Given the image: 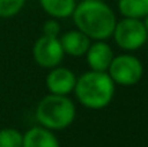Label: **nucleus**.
I'll return each mask as SVG.
<instances>
[{"mask_svg": "<svg viewBox=\"0 0 148 147\" xmlns=\"http://www.w3.org/2000/svg\"><path fill=\"white\" fill-rule=\"evenodd\" d=\"M72 19L76 29L94 41L109 39L116 23L114 10L102 0H82L76 3Z\"/></svg>", "mask_w": 148, "mask_h": 147, "instance_id": "obj_1", "label": "nucleus"}, {"mask_svg": "<svg viewBox=\"0 0 148 147\" xmlns=\"http://www.w3.org/2000/svg\"><path fill=\"white\" fill-rule=\"evenodd\" d=\"M73 94L81 105L89 110H102L112 102L115 84L108 72L88 71L76 78Z\"/></svg>", "mask_w": 148, "mask_h": 147, "instance_id": "obj_2", "label": "nucleus"}, {"mask_svg": "<svg viewBox=\"0 0 148 147\" xmlns=\"http://www.w3.org/2000/svg\"><path fill=\"white\" fill-rule=\"evenodd\" d=\"M39 126L50 131L68 128L76 117V107L68 95L48 94L43 97L35 111Z\"/></svg>", "mask_w": 148, "mask_h": 147, "instance_id": "obj_3", "label": "nucleus"}, {"mask_svg": "<svg viewBox=\"0 0 148 147\" xmlns=\"http://www.w3.org/2000/svg\"><path fill=\"white\" fill-rule=\"evenodd\" d=\"M112 38L118 48L127 52H134L141 49L148 41V32L140 19L122 17L116 20Z\"/></svg>", "mask_w": 148, "mask_h": 147, "instance_id": "obj_4", "label": "nucleus"}, {"mask_svg": "<svg viewBox=\"0 0 148 147\" xmlns=\"http://www.w3.org/2000/svg\"><path fill=\"white\" fill-rule=\"evenodd\" d=\"M106 72L115 85L132 87L141 81L144 75V65L135 55L121 53L114 56Z\"/></svg>", "mask_w": 148, "mask_h": 147, "instance_id": "obj_5", "label": "nucleus"}, {"mask_svg": "<svg viewBox=\"0 0 148 147\" xmlns=\"http://www.w3.org/2000/svg\"><path fill=\"white\" fill-rule=\"evenodd\" d=\"M32 53H33V59L36 61V63L46 69L59 66V63L62 62L65 56L59 38H52V36H45V35L36 39Z\"/></svg>", "mask_w": 148, "mask_h": 147, "instance_id": "obj_6", "label": "nucleus"}, {"mask_svg": "<svg viewBox=\"0 0 148 147\" xmlns=\"http://www.w3.org/2000/svg\"><path fill=\"white\" fill-rule=\"evenodd\" d=\"M76 84V75L72 69L65 66H55L46 75V88L50 94L69 95L73 92Z\"/></svg>", "mask_w": 148, "mask_h": 147, "instance_id": "obj_7", "label": "nucleus"}, {"mask_svg": "<svg viewBox=\"0 0 148 147\" xmlns=\"http://www.w3.org/2000/svg\"><path fill=\"white\" fill-rule=\"evenodd\" d=\"M85 58L91 71L106 72L114 59V52L105 41H95L94 43L89 45Z\"/></svg>", "mask_w": 148, "mask_h": 147, "instance_id": "obj_8", "label": "nucleus"}, {"mask_svg": "<svg viewBox=\"0 0 148 147\" xmlns=\"http://www.w3.org/2000/svg\"><path fill=\"white\" fill-rule=\"evenodd\" d=\"M59 42H60V46L63 49V53L73 56V58L85 56L86 50L91 45V39L78 29L68 30L63 35H60Z\"/></svg>", "mask_w": 148, "mask_h": 147, "instance_id": "obj_9", "label": "nucleus"}, {"mask_svg": "<svg viewBox=\"0 0 148 147\" xmlns=\"http://www.w3.org/2000/svg\"><path fill=\"white\" fill-rule=\"evenodd\" d=\"M22 147H60V144L53 131L38 126L29 128L23 134Z\"/></svg>", "mask_w": 148, "mask_h": 147, "instance_id": "obj_10", "label": "nucleus"}, {"mask_svg": "<svg viewBox=\"0 0 148 147\" xmlns=\"http://www.w3.org/2000/svg\"><path fill=\"white\" fill-rule=\"evenodd\" d=\"M39 3L46 14L56 20L71 17L76 7V0H39Z\"/></svg>", "mask_w": 148, "mask_h": 147, "instance_id": "obj_11", "label": "nucleus"}, {"mask_svg": "<svg viewBox=\"0 0 148 147\" xmlns=\"http://www.w3.org/2000/svg\"><path fill=\"white\" fill-rule=\"evenodd\" d=\"M118 10L122 17L141 20L148 14V0H118Z\"/></svg>", "mask_w": 148, "mask_h": 147, "instance_id": "obj_12", "label": "nucleus"}, {"mask_svg": "<svg viewBox=\"0 0 148 147\" xmlns=\"http://www.w3.org/2000/svg\"><path fill=\"white\" fill-rule=\"evenodd\" d=\"M23 133L13 127H4L0 130V147H22Z\"/></svg>", "mask_w": 148, "mask_h": 147, "instance_id": "obj_13", "label": "nucleus"}, {"mask_svg": "<svg viewBox=\"0 0 148 147\" xmlns=\"http://www.w3.org/2000/svg\"><path fill=\"white\" fill-rule=\"evenodd\" d=\"M26 0H0V17L10 19L19 14L25 6Z\"/></svg>", "mask_w": 148, "mask_h": 147, "instance_id": "obj_14", "label": "nucleus"}, {"mask_svg": "<svg viewBox=\"0 0 148 147\" xmlns=\"http://www.w3.org/2000/svg\"><path fill=\"white\" fill-rule=\"evenodd\" d=\"M60 25L56 19H52L50 17L49 20H46L43 23V28H42V32L45 36H52V38H59L60 35Z\"/></svg>", "mask_w": 148, "mask_h": 147, "instance_id": "obj_15", "label": "nucleus"}, {"mask_svg": "<svg viewBox=\"0 0 148 147\" xmlns=\"http://www.w3.org/2000/svg\"><path fill=\"white\" fill-rule=\"evenodd\" d=\"M143 23H144V26H145V29H147V32H148V14L144 17V22Z\"/></svg>", "mask_w": 148, "mask_h": 147, "instance_id": "obj_16", "label": "nucleus"}, {"mask_svg": "<svg viewBox=\"0 0 148 147\" xmlns=\"http://www.w3.org/2000/svg\"><path fill=\"white\" fill-rule=\"evenodd\" d=\"M102 1H105V0H102Z\"/></svg>", "mask_w": 148, "mask_h": 147, "instance_id": "obj_17", "label": "nucleus"}]
</instances>
